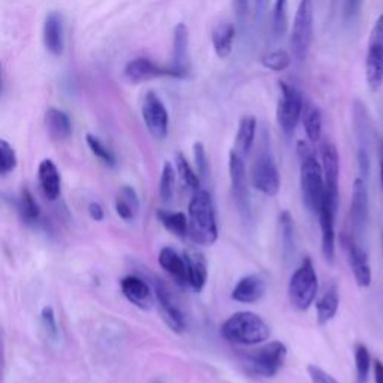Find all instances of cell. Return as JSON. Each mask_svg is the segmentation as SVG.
Listing matches in <instances>:
<instances>
[{
    "mask_svg": "<svg viewBox=\"0 0 383 383\" xmlns=\"http://www.w3.org/2000/svg\"><path fill=\"white\" fill-rule=\"evenodd\" d=\"M85 141H87V146L90 147L96 158H99L103 164H107L108 167H116L117 164L116 156H114V153L105 146L99 138H96L94 135H92V133H89V135L85 137Z\"/></svg>",
    "mask_w": 383,
    "mask_h": 383,
    "instance_id": "74e56055",
    "label": "cell"
},
{
    "mask_svg": "<svg viewBox=\"0 0 383 383\" xmlns=\"http://www.w3.org/2000/svg\"><path fill=\"white\" fill-rule=\"evenodd\" d=\"M364 0H344V18L352 20V18L358 17Z\"/></svg>",
    "mask_w": 383,
    "mask_h": 383,
    "instance_id": "ee69618b",
    "label": "cell"
},
{
    "mask_svg": "<svg viewBox=\"0 0 383 383\" xmlns=\"http://www.w3.org/2000/svg\"><path fill=\"white\" fill-rule=\"evenodd\" d=\"M159 222L165 229L176 237L185 239L187 237V216L181 212H168V210H158L156 213Z\"/></svg>",
    "mask_w": 383,
    "mask_h": 383,
    "instance_id": "f546056e",
    "label": "cell"
},
{
    "mask_svg": "<svg viewBox=\"0 0 383 383\" xmlns=\"http://www.w3.org/2000/svg\"><path fill=\"white\" fill-rule=\"evenodd\" d=\"M176 169L185 187H187L192 192H196L201 189V178L198 177L196 171L190 167L183 153H177L176 155Z\"/></svg>",
    "mask_w": 383,
    "mask_h": 383,
    "instance_id": "4dcf8cb0",
    "label": "cell"
},
{
    "mask_svg": "<svg viewBox=\"0 0 383 383\" xmlns=\"http://www.w3.org/2000/svg\"><path fill=\"white\" fill-rule=\"evenodd\" d=\"M366 76L370 89L377 92L383 84V46L370 45L366 59Z\"/></svg>",
    "mask_w": 383,
    "mask_h": 383,
    "instance_id": "d4e9b609",
    "label": "cell"
},
{
    "mask_svg": "<svg viewBox=\"0 0 383 383\" xmlns=\"http://www.w3.org/2000/svg\"><path fill=\"white\" fill-rule=\"evenodd\" d=\"M340 305V292L339 286L335 282L328 283L325 286V291L316 301V316H318V323L325 325L328 323L339 312Z\"/></svg>",
    "mask_w": 383,
    "mask_h": 383,
    "instance_id": "7402d4cb",
    "label": "cell"
},
{
    "mask_svg": "<svg viewBox=\"0 0 383 383\" xmlns=\"http://www.w3.org/2000/svg\"><path fill=\"white\" fill-rule=\"evenodd\" d=\"M20 212L23 219L26 220L27 223H35L37 219H40V205H37L36 199L33 198L32 192L28 190L27 187H24L22 190L20 195Z\"/></svg>",
    "mask_w": 383,
    "mask_h": 383,
    "instance_id": "d590c367",
    "label": "cell"
},
{
    "mask_svg": "<svg viewBox=\"0 0 383 383\" xmlns=\"http://www.w3.org/2000/svg\"><path fill=\"white\" fill-rule=\"evenodd\" d=\"M229 178H231L232 198L238 212L244 219L250 216V194H248V180L244 165V158L235 150L229 153Z\"/></svg>",
    "mask_w": 383,
    "mask_h": 383,
    "instance_id": "30bf717a",
    "label": "cell"
},
{
    "mask_svg": "<svg viewBox=\"0 0 383 383\" xmlns=\"http://www.w3.org/2000/svg\"><path fill=\"white\" fill-rule=\"evenodd\" d=\"M142 119L150 132L156 139H165L169 130V116L164 102L159 99L155 92H148L142 101Z\"/></svg>",
    "mask_w": 383,
    "mask_h": 383,
    "instance_id": "8fae6325",
    "label": "cell"
},
{
    "mask_svg": "<svg viewBox=\"0 0 383 383\" xmlns=\"http://www.w3.org/2000/svg\"><path fill=\"white\" fill-rule=\"evenodd\" d=\"M187 237L199 246H213L219 238L216 207L212 194L205 189L194 192L187 212Z\"/></svg>",
    "mask_w": 383,
    "mask_h": 383,
    "instance_id": "6da1fadb",
    "label": "cell"
},
{
    "mask_svg": "<svg viewBox=\"0 0 383 383\" xmlns=\"http://www.w3.org/2000/svg\"><path fill=\"white\" fill-rule=\"evenodd\" d=\"M286 357V344L279 340H274L248 353L246 361L248 364V368L255 375L262 377H274L283 368Z\"/></svg>",
    "mask_w": 383,
    "mask_h": 383,
    "instance_id": "8992f818",
    "label": "cell"
},
{
    "mask_svg": "<svg viewBox=\"0 0 383 383\" xmlns=\"http://www.w3.org/2000/svg\"><path fill=\"white\" fill-rule=\"evenodd\" d=\"M322 174L325 183V199L334 208H339V183H340V156L332 142L325 141L321 146Z\"/></svg>",
    "mask_w": 383,
    "mask_h": 383,
    "instance_id": "ba28073f",
    "label": "cell"
},
{
    "mask_svg": "<svg viewBox=\"0 0 383 383\" xmlns=\"http://www.w3.org/2000/svg\"><path fill=\"white\" fill-rule=\"evenodd\" d=\"M370 45L383 46V14L377 18V22L375 23V27H373L371 37H370Z\"/></svg>",
    "mask_w": 383,
    "mask_h": 383,
    "instance_id": "f6af8a7d",
    "label": "cell"
},
{
    "mask_svg": "<svg viewBox=\"0 0 383 383\" xmlns=\"http://www.w3.org/2000/svg\"><path fill=\"white\" fill-rule=\"evenodd\" d=\"M379 177H380V186L383 189V141L379 148Z\"/></svg>",
    "mask_w": 383,
    "mask_h": 383,
    "instance_id": "f907efd6",
    "label": "cell"
},
{
    "mask_svg": "<svg viewBox=\"0 0 383 383\" xmlns=\"http://www.w3.org/2000/svg\"><path fill=\"white\" fill-rule=\"evenodd\" d=\"M358 162H359L361 174L367 177L368 176V171H370V159H368L367 150H364V148L359 150V153H358Z\"/></svg>",
    "mask_w": 383,
    "mask_h": 383,
    "instance_id": "7dc6e473",
    "label": "cell"
},
{
    "mask_svg": "<svg viewBox=\"0 0 383 383\" xmlns=\"http://www.w3.org/2000/svg\"><path fill=\"white\" fill-rule=\"evenodd\" d=\"M266 292V282L261 274H248L239 279L232 289L231 298L241 304H255Z\"/></svg>",
    "mask_w": 383,
    "mask_h": 383,
    "instance_id": "e0dca14e",
    "label": "cell"
},
{
    "mask_svg": "<svg viewBox=\"0 0 383 383\" xmlns=\"http://www.w3.org/2000/svg\"><path fill=\"white\" fill-rule=\"evenodd\" d=\"M234 37H235V26L231 23L219 24L213 28L212 42L214 46V51L220 59H226V57L232 53Z\"/></svg>",
    "mask_w": 383,
    "mask_h": 383,
    "instance_id": "83f0119b",
    "label": "cell"
},
{
    "mask_svg": "<svg viewBox=\"0 0 383 383\" xmlns=\"http://www.w3.org/2000/svg\"><path fill=\"white\" fill-rule=\"evenodd\" d=\"M44 44L53 56H60L63 53V20L59 12H50L45 18Z\"/></svg>",
    "mask_w": 383,
    "mask_h": 383,
    "instance_id": "603a6c76",
    "label": "cell"
},
{
    "mask_svg": "<svg viewBox=\"0 0 383 383\" xmlns=\"http://www.w3.org/2000/svg\"><path fill=\"white\" fill-rule=\"evenodd\" d=\"M194 158H195V167H196V174L201 180L207 178L208 171H210V164H208V158L205 148L201 142L194 144Z\"/></svg>",
    "mask_w": 383,
    "mask_h": 383,
    "instance_id": "60d3db41",
    "label": "cell"
},
{
    "mask_svg": "<svg viewBox=\"0 0 383 383\" xmlns=\"http://www.w3.org/2000/svg\"><path fill=\"white\" fill-rule=\"evenodd\" d=\"M355 367H357V383H367L370 368H371V355L366 344H357L355 348Z\"/></svg>",
    "mask_w": 383,
    "mask_h": 383,
    "instance_id": "836d02e7",
    "label": "cell"
},
{
    "mask_svg": "<svg viewBox=\"0 0 383 383\" xmlns=\"http://www.w3.org/2000/svg\"><path fill=\"white\" fill-rule=\"evenodd\" d=\"M350 217L353 231L361 235L368 220V190L362 177L353 181L352 189V203H350Z\"/></svg>",
    "mask_w": 383,
    "mask_h": 383,
    "instance_id": "9a60e30c",
    "label": "cell"
},
{
    "mask_svg": "<svg viewBox=\"0 0 383 383\" xmlns=\"http://www.w3.org/2000/svg\"><path fill=\"white\" fill-rule=\"evenodd\" d=\"M17 167V155L11 144L0 138V176H6Z\"/></svg>",
    "mask_w": 383,
    "mask_h": 383,
    "instance_id": "f35d334b",
    "label": "cell"
},
{
    "mask_svg": "<svg viewBox=\"0 0 383 383\" xmlns=\"http://www.w3.org/2000/svg\"><path fill=\"white\" fill-rule=\"evenodd\" d=\"M335 214H337V210H334L327 203V199H323L318 217L322 231V255L325 261L330 264L335 259Z\"/></svg>",
    "mask_w": 383,
    "mask_h": 383,
    "instance_id": "2e32d148",
    "label": "cell"
},
{
    "mask_svg": "<svg viewBox=\"0 0 383 383\" xmlns=\"http://www.w3.org/2000/svg\"><path fill=\"white\" fill-rule=\"evenodd\" d=\"M176 169L172 167L171 162H165L164 168H162L160 181H159V195L165 201H169L174 195V187H176Z\"/></svg>",
    "mask_w": 383,
    "mask_h": 383,
    "instance_id": "e575fe53",
    "label": "cell"
},
{
    "mask_svg": "<svg viewBox=\"0 0 383 383\" xmlns=\"http://www.w3.org/2000/svg\"><path fill=\"white\" fill-rule=\"evenodd\" d=\"M41 318H42L44 328L46 330L48 335H50V337H53V339H57V334H59V331H57V322H56V316H54L53 307H50V305L44 307L42 312H41Z\"/></svg>",
    "mask_w": 383,
    "mask_h": 383,
    "instance_id": "b9f144b4",
    "label": "cell"
},
{
    "mask_svg": "<svg viewBox=\"0 0 383 383\" xmlns=\"http://www.w3.org/2000/svg\"><path fill=\"white\" fill-rule=\"evenodd\" d=\"M298 155L301 159V195L305 208L318 216L325 199V183L322 167L313 155V151L304 141L298 142Z\"/></svg>",
    "mask_w": 383,
    "mask_h": 383,
    "instance_id": "3957f363",
    "label": "cell"
},
{
    "mask_svg": "<svg viewBox=\"0 0 383 383\" xmlns=\"http://www.w3.org/2000/svg\"><path fill=\"white\" fill-rule=\"evenodd\" d=\"M183 257L187 270V283L192 287V291L199 293L205 287L208 279V266L205 257L198 250H185Z\"/></svg>",
    "mask_w": 383,
    "mask_h": 383,
    "instance_id": "ffe728a7",
    "label": "cell"
},
{
    "mask_svg": "<svg viewBox=\"0 0 383 383\" xmlns=\"http://www.w3.org/2000/svg\"><path fill=\"white\" fill-rule=\"evenodd\" d=\"M318 291L319 280L313 261L310 257H304L287 284V295L292 307L300 312H307L318 298Z\"/></svg>",
    "mask_w": 383,
    "mask_h": 383,
    "instance_id": "277c9868",
    "label": "cell"
},
{
    "mask_svg": "<svg viewBox=\"0 0 383 383\" xmlns=\"http://www.w3.org/2000/svg\"><path fill=\"white\" fill-rule=\"evenodd\" d=\"M313 42V0H300L291 32V51L298 62L307 59Z\"/></svg>",
    "mask_w": 383,
    "mask_h": 383,
    "instance_id": "5b68a950",
    "label": "cell"
},
{
    "mask_svg": "<svg viewBox=\"0 0 383 383\" xmlns=\"http://www.w3.org/2000/svg\"><path fill=\"white\" fill-rule=\"evenodd\" d=\"M307 373L312 383H339L331 375H328L327 371L318 366H309Z\"/></svg>",
    "mask_w": 383,
    "mask_h": 383,
    "instance_id": "7bdbcfd3",
    "label": "cell"
},
{
    "mask_svg": "<svg viewBox=\"0 0 383 383\" xmlns=\"http://www.w3.org/2000/svg\"><path fill=\"white\" fill-rule=\"evenodd\" d=\"M89 214L93 220H96V222H101V220H103V208L101 204L98 203H90L89 204Z\"/></svg>",
    "mask_w": 383,
    "mask_h": 383,
    "instance_id": "c3c4849f",
    "label": "cell"
},
{
    "mask_svg": "<svg viewBox=\"0 0 383 383\" xmlns=\"http://www.w3.org/2000/svg\"><path fill=\"white\" fill-rule=\"evenodd\" d=\"M261 63L264 65V68L274 71V72H283L287 68H289L292 63V57L291 54L284 51V50H275L270 54L264 56L261 59Z\"/></svg>",
    "mask_w": 383,
    "mask_h": 383,
    "instance_id": "8d00e7d4",
    "label": "cell"
},
{
    "mask_svg": "<svg viewBox=\"0 0 383 383\" xmlns=\"http://www.w3.org/2000/svg\"><path fill=\"white\" fill-rule=\"evenodd\" d=\"M159 265L171 275V279L180 287L189 286L187 270L183 255H178L174 248L164 247L159 253Z\"/></svg>",
    "mask_w": 383,
    "mask_h": 383,
    "instance_id": "44dd1931",
    "label": "cell"
},
{
    "mask_svg": "<svg viewBox=\"0 0 383 383\" xmlns=\"http://www.w3.org/2000/svg\"><path fill=\"white\" fill-rule=\"evenodd\" d=\"M252 185L265 196H275L280 190V174L273 156L266 150L261 151L252 167Z\"/></svg>",
    "mask_w": 383,
    "mask_h": 383,
    "instance_id": "9c48e42d",
    "label": "cell"
},
{
    "mask_svg": "<svg viewBox=\"0 0 383 383\" xmlns=\"http://www.w3.org/2000/svg\"><path fill=\"white\" fill-rule=\"evenodd\" d=\"M234 12L237 17V22L239 24L244 23L248 14V0H234Z\"/></svg>",
    "mask_w": 383,
    "mask_h": 383,
    "instance_id": "bcb514c9",
    "label": "cell"
},
{
    "mask_svg": "<svg viewBox=\"0 0 383 383\" xmlns=\"http://www.w3.org/2000/svg\"><path fill=\"white\" fill-rule=\"evenodd\" d=\"M256 119L253 116H246L239 120L237 139H235V151L239 156H247L250 153L255 137H256Z\"/></svg>",
    "mask_w": 383,
    "mask_h": 383,
    "instance_id": "4316f807",
    "label": "cell"
},
{
    "mask_svg": "<svg viewBox=\"0 0 383 383\" xmlns=\"http://www.w3.org/2000/svg\"><path fill=\"white\" fill-rule=\"evenodd\" d=\"M344 250L348 253V261L353 277L359 287H368L371 284V266L368 261V255L364 248L357 243L355 237H343Z\"/></svg>",
    "mask_w": 383,
    "mask_h": 383,
    "instance_id": "4fadbf2b",
    "label": "cell"
},
{
    "mask_svg": "<svg viewBox=\"0 0 383 383\" xmlns=\"http://www.w3.org/2000/svg\"><path fill=\"white\" fill-rule=\"evenodd\" d=\"M287 27V0H275L273 15V31L275 37L284 35Z\"/></svg>",
    "mask_w": 383,
    "mask_h": 383,
    "instance_id": "ab89813d",
    "label": "cell"
},
{
    "mask_svg": "<svg viewBox=\"0 0 383 383\" xmlns=\"http://www.w3.org/2000/svg\"><path fill=\"white\" fill-rule=\"evenodd\" d=\"M373 371H375V383H383V362L380 359L373 362Z\"/></svg>",
    "mask_w": 383,
    "mask_h": 383,
    "instance_id": "681fc988",
    "label": "cell"
},
{
    "mask_svg": "<svg viewBox=\"0 0 383 383\" xmlns=\"http://www.w3.org/2000/svg\"><path fill=\"white\" fill-rule=\"evenodd\" d=\"M123 295L139 309H148L153 303V291L150 284L137 275H126L120 282Z\"/></svg>",
    "mask_w": 383,
    "mask_h": 383,
    "instance_id": "d6986e66",
    "label": "cell"
},
{
    "mask_svg": "<svg viewBox=\"0 0 383 383\" xmlns=\"http://www.w3.org/2000/svg\"><path fill=\"white\" fill-rule=\"evenodd\" d=\"M0 93H2V63H0Z\"/></svg>",
    "mask_w": 383,
    "mask_h": 383,
    "instance_id": "f5cc1de1",
    "label": "cell"
},
{
    "mask_svg": "<svg viewBox=\"0 0 383 383\" xmlns=\"http://www.w3.org/2000/svg\"><path fill=\"white\" fill-rule=\"evenodd\" d=\"M382 250H383V235H382Z\"/></svg>",
    "mask_w": 383,
    "mask_h": 383,
    "instance_id": "db71d44e",
    "label": "cell"
},
{
    "mask_svg": "<svg viewBox=\"0 0 383 383\" xmlns=\"http://www.w3.org/2000/svg\"><path fill=\"white\" fill-rule=\"evenodd\" d=\"M280 228H282V246L283 255L287 259L295 252V225L289 212L280 213Z\"/></svg>",
    "mask_w": 383,
    "mask_h": 383,
    "instance_id": "1f68e13d",
    "label": "cell"
},
{
    "mask_svg": "<svg viewBox=\"0 0 383 383\" xmlns=\"http://www.w3.org/2000/svg\"><path fill=\"white\" fill-rule=\"evenodd\" d=\"M116 210L117 214L126 222L135 219L139 210V199L135 189L132 186H123L119 190V195L116 198Z\"/></svg>",
    "mask_w": 383,
    "mask_h": 383,
    "instance_id": "f1b7e54d",
    "label": "cell"
},
{
    "mask_svg": "<svg viewBox=\"0 0 383 383\" xmlns=\"http://www.w3.org/2000/svg\"><path fill=\"white\" fill-rule=\"evenodd\" d=\"M124 76L128 81L133 84H139L144 81H150L160 76H172V78H180L178 74L171 68V66H160L146 57L132 60L124 68Z\"/></svg>",
    "mask_w": 383,
    "mask_h": 383,
    "instance_id": "5bb4252c",
    "label": "cell"
},
{
    "mask_svg": "<svg viewBox=\"0 0 383 383\" xmlns=\"http://www.w3.org/2000/svg\"><path fill=\"white\" fill-rule=\"evenodd\" d=\"M255 5H256V9H257V11L262 12L264 9L266 8V5H268V0H255Z\"/></svg>",
    "mask_w": 383,
    "mask_h": 383,
    "instance_id": "816d5d0a",
    "label": "cell"
},
{
    "mask_svg": "<svg viewBox=\"0 0 383 383\" xmlns=\"http://www.w3.org/2000/svg\"><path fill=\"white\" fill-rule=\"evenodd\" d=\"M155 295L160 305L162 316H164V321L167 322L168 327L177 334L183 332L186 330L185 314L178 307V304L169 287L159 279L155 280Z\"/></svg>",
    "mask_w": 383,
    "mask_h": 383,
    "instance_id": "7c38bea8",
    "label": "cell"
},
{
    "mask_svg": "<svg viewBox=\"0 0 383 383\" xmlns=\"http://www.w3.org/2000/svg\"><path fill=\"white\" fill-rule=\"evenodd\" d=\"M304 129L310 142H318L322 137V112L318 107H310L304 114Z\"/></svg>",
    "mask_w": 383,
    "mask_h": 383,
    "instance_id": "d6a6232c",
    "label": "cell"
},
{
    "mask_svg": "<svg viewBox=\"0 0 383 383\" xmlns=\"http://www.w3.org/2000/svg\"><path fill=\"white\" fill-rule=\"evenodd\" d=\"M37 178L42 194L50 201H56L60 195V174L51 159H44L37 168Z\"/></svg>",
    "mask_w": 383,
    "mask_h": 383,
    "instance_id": "cb8c5ba5",
    "label": "cell"
},
{
    "mask_svg": "<svg viewBox=\"0 0 383 383\" xmlns=\"http://www.w3.org/2000/svg\"><path fill=\"white\" fill-rule=\"evenodd\" d=\"M45 123L50 137L56 141H65L71 137L72 124L68 114L62 110L50 108L45 114Z\"/></svg>",
    "mask_w": 383,
    "mask_h": 383,
    "instance_id": "484cf974",
    "label": "cell"
},
{
    "mask_svg": "<svg viewBox=\"0 0 383 383\" xmlns=\"http://www.w3.org/2000/svg\"><path fill=\"white\" fill-rule=\"evenodd\" d=\"M304 110V102L301 93L296 90L293 85L280 83V98L277 103V123L280 129L291 135L296 129Z\"/></svg>",
    "mask_w": 383,
    "mask_h": 383,
    "instance_id": "52a82bcc",
    "label": "cell"
},
{
    "mask_svg": "<svg viewBox=\"0 0 383 383\" xmlns=\"http://www.w3.org/2000/svg\"><path fill=\"white\" fill-rule=\"evenodd\" d=\"M222 337L231 344L255 346L270 339V327L259 314L252 312H237L223 322L220 328Z\"/></svg>",
    "mask_w": 383,
    "mask_h": 383,
    "instance_id": "7a4b0ae2",
    "label": "cell"
},
{
    "mask_svg": "<svg viewBox=\"0 0 383 383\" xmlns=\"http://www.w3.org/2000/svg\"><path fill=\"white\" fill-rule=\"evenodd\" d=\"M180 78L189 75V28L180 23L174 28V42H172V63L169 65Z\"/></svg>",
    "mask_w": 383,
    "mask_h": 383,
    "instance_id": "ac0fdd59",
    "label": "cell"
}]
</instances>
